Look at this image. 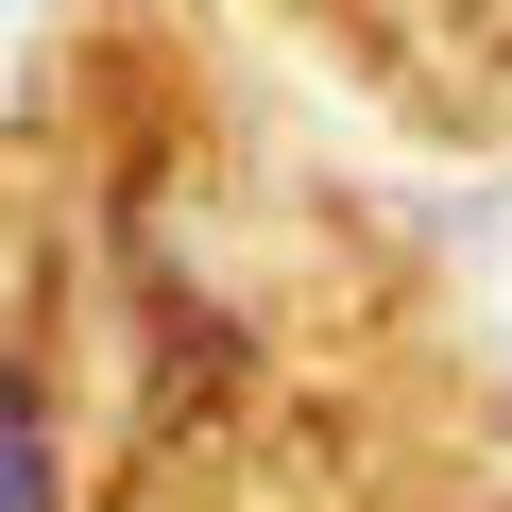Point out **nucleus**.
Returning <instances> with one entry per match:
<instances>
[{"label": "nucleus", "mask_w": 512, "mask_h": 512, "mask_svg": "<svg viewBox=\"0 0 512 512\" xmlns=\"http://www.w3.org/2000/svg\"><path fill=\"white\" fill-rule=\"evenodd\" d=\"M0 512H52V427H35L18 359H0Z\"/></svg>", "instance_id": "nucleus-1"}]
</instances>
